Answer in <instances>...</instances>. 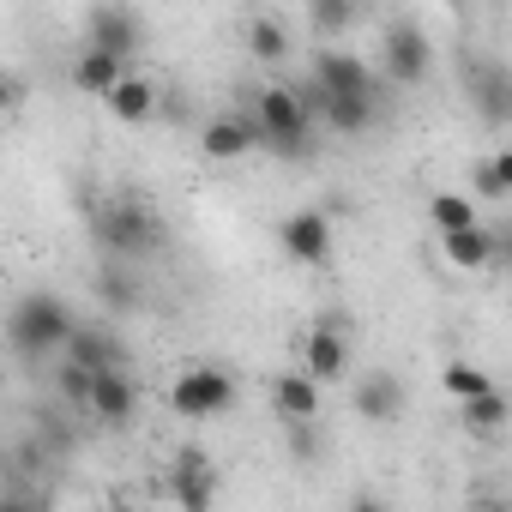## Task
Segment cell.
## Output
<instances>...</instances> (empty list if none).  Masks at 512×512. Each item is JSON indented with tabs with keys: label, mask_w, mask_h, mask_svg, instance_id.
<instances>
[{
	"label": "cell",
	"mask_w": 512,
	"mask_h": 512,
	"mask_svg": "<svg viewBox=\"0 0 512 512\" xmlns=\"http://www.w3.org/2000/svg\"><path fill=\"white\" fill-rule=\"evenodd\" d=\"M91 235H97V247L109 253V260H121V266L151 260V253H163V241H169L157 205L139 199L133 187L127 193H109L103 205H91Z\"/></svg>",
	"instance_id": "1"
},
{
	"label": "cell",
	"mask_w": 512,
	"mask_h": 512,
	"mask_svg": "<svg viewBox=\"0 0 512 512\" xmlns=\"http://www.w3.org/2000/svg\"><path fill=\"white\" fill-rule=\"evenodd\" d=\"M247 121H253V133H260V151H272V157H308L314 145H308V127H314V115L302 109V97H296V85H260V91H247Z\"/></svg>",
	"instance_id": "2"
},
{
	"label": "cell",
	"mask_w": 512,
	"mask_h": 512,
	"mask_svg": "<svg viewBox=\"0 0 512 512\" xmlns=\"http://www.w3.org/2000/svg\"><path fill=\"white\" fill-rule=\"evenodd\" d=\"M67 338H73V308H67L55 290H25V296L7 308V344H13V356L43 362V356H55Z\"/></svg>",
	"instance_id": "3"
},
{
	"label": "cell",
	"mask_w": 512,
	"mask_h": 512,
	"mask_svg": "<svg viewBox=\"0 0 512 512\" xmlns=\"http://www.w3.org/2000/svg\"><path fill=\"white\" fill-rule=\"evenodd\" d=\"M169 404H175V416H187V422H211V416H223V410L235 404V374L217 368V362H199V368L175 374Z\"/></svg>",
	"instance_id": "4"
},
{
	"label": "cell",
	"mask_w": 512,
	"mask_h": 512,
	"mask_svg": "<svg viewBox=\"0 0 512 512\" xmlns=\"http://www.w3.org/2000/svg\"><path fill=\"white\" fill-rule=\"evenodd\" d=\"M380 67H386V79L392 85H422L428 73H434V37L416 25V19H392L386 25V37H380Z\"/></svg>",
	"instance_id": "5"
},
{
	"label": "cell",
	"mask_w": 512,
	"mask_h": 512,
	"mask_svg": "<svg viewBox=\"0 0 512 512\" xmlns=\"http://www.w3.org/2000/svg\"><path fill=\"white\" fill-rule=\"evenodd\" d=\"M139 43H145V13H139V7H91V13H85V49L115 55V61L133 67Z\"/></svg>",
	"instance_id": "6"
},
{
	"label": "cell",
	"mask_w": 512,
	"mask_h": 512,
	"mask_svg": "<svg viewBox=\"0 0 512 512\" xmlns=\"http://www.w3.org/2000/svg\"><path fill=\"white\" fill-rule=\"evenodd\" d=\"M217 494H223V476H217L211 452L181 446V452H175V464H169V500H175L181 512H211V506H217Z\"/></svg>",
	"instance_id": "7"
},
{
	"label": "cell",
	"mask_w": 512,
	"mask_h": 512,
	"mask_svg": "<svg viewBox=\"0 0 512 512\" xmlns=\"http://www.w3.org/2000/svg\"><path fill=\"white\" fill-rule=\"evenodd\" d=\"M278 247L290 266H326L332 260V211L320 205H302L278 223Z\"/></svg>",
	"instance_id": "8"
},
{
	"label": "cell",
	"mask_w": 512,
	"mask_h": 512,
	"mask_svg": "<svg viewBox=\"0 0 512 512\" xmlns=\"http://www.w3.org/2000/svg\"><path fill=\"white\" fill-rule=\"evenodd\" d=\"M320 97H380V85H374V73H368V61L362 55H350V49H320L314 55V79H308Z\"/></svg>",
	"instance_id": "9"
},
{
	"label": "cell",
	"mask_w": 512,
	"mask_h": 512,
	"mask_svg": "<svg viewBox=\"0 0 512 512\" xmlns=\"http://www.w3.org/2000/svg\"><path fill=\"white\" fill-rule=\"evenodd\" d=\"M464 97L476 103V115L488 127H506L512 121V67L506 61H470L464 67Z\"/></svg>",
	"instance_id": "10"
},
{
	"label": "cell",
	"mask_w": 512,
	"mask_h": 512,
	"mask_svg": "<svg viewBox=\"0 0 512 512\" xmlns=\"http://www.w3.org/2000/svg\"><path fill=\"white\" fill-rule=\"evenodd\" d=\"M302 374L314 386H332V380L350 374V332H344V320H320L302 338Z\"/></svg>",
	"instance_id": "11"
},
{
	"label": "cell",
	"mask_w": 512,
	"mask_h": 512,
	"mask_svg": "<svg viewBox=\"0 0 512 512\" xmlns=\"http://www.w3.org/2000/svg\"><path fill=\"white\" fill-rule=\"evenodd\" d=\"M85 410H91L103 428H127V422L139 416V380H133V368H109V374H97Z\"/></svg>",
	"instance_id": "12"
},
{
	"label": "cell",
	"mask_w": 512,
	"mask_h": 512,
	"mask_svg": "<svg viewBox=\"0 0 512 512\" xmlns=\"http://www.w3.org/2000/svg\"><path fill=\"white\" fill-rule=\"evenodd\" d=\"M404 404H410V392H404V380L392 374V368H368L362 380H356V392H350V410L362 416V422H398L404 416Z\"/></svg>",
	"instance_id": "13"
},
{
	"label": "cell",
	"mask_w": 512,
	"mask_h": 512,
	"mask_svg": "<svg viewBox=\"0 0 512 512\" xmlns=\"http://www.w3.org/2000/svg\"><path fill=\"white\" fill-rule=\"evenodd\" d=\"M199 151H205L211 163H241L247 151H260V133H253L247 109H235V115H211V121L199 127Z\"/></svg>",
	"instance_id": "14"
},
{
	"label": "cell",
	"mask_w": 512,
	"mask_h": 512,
	"mask_svg": "<svg viewBox=\"0 0 512 512\" xmlns=\"http://www.w3.org/2000/svg\"><path fill=\"white\" fill-rule=\"evenodd\" d=\"M61 350H67V362H73V368H85V374L127 368V350H121V338H109L103 326H79V320H73V338H67Z\"/></svg>",
	"instance_id": "15"
},
{
	"label": "cell",
	"mask_w": 512,
	"mask_h": 512,
	"mask_svg": "<svg viewBox=\"0 0 512 512\" xmlns=\"http://www.w3.org/2000/svg\"><path fill=\"white\" fill-rule=\"evenodd\" d=\"M500 247H506V229H482V223H470V229H458V235H440V253H446L458 272H482V266H494V260H500Z\"/></svg>",
	"instance_id": "16"
},
{
	"label": "cell",
	"mask_w": 512,
	"mask_h": 512,
	"mask_svg": "<svg viewBox=\"0 0 512 512\" xmlns=\"http://www.w3.org/2000/svg\"><path fill=\"white\" fill-rule=\"evenodd\" d=\"M272 404H278V416H284V422H320L326 386H314L302 368H290V374H278V380H272Z\"/></svg>",
	"instance_id": "17"
},
{
	"label": "cell",
	"mask_w": 512,
	"mask_h": 512,
	"mask_svg": "<svg viewBox=\"0 0 512 512\" xmlns=\"http://www.w3.org/2000/svg\"><path fill=\"white\" fill-rule=\"evenodd\" d=\"M103 103H109V115H115V121L139 127V121H151V115L163 109V91H157V85H151L145 73H127V79H121V85H115V91H109Z\"/></svg>",
	"instance_id": "18"
},
{
	"label": "cell",
	"mask_w": 512,
	"mask_h": 512,
	"mask_svg": "<svg viewBox=\"0 0 512 512\" xmlns=\"http://www.w3.org/2000/svg\"><path fill=\"white\" fill-rule=\"evenodd\" d=\"M97 302H103L109 314H139V308H145V284L133 278V266L109 260V266L97 272Z\"/></svg>",
	"instance_id": "19"
},
{
	"label": "cell",
	"mask_w": 512,
	"mask_h": 512,
	"mask_svg": "<svg viewBox=\"0 0 512 512\" xmlns=\"http://www.w3.org/2000/svg\"><path fill=\"white\" fill-rule=\"evenodd\" d=\"M127 73H133L127 61H115V55H97V49H79V61H73V85H79L85 97H109V91H115Z\"/></svg>",
	"instance_id": "20"
},
{
	"label": "cell",
	"mask_w": 512,
	"mask_h": 512,
	"mask_svg": "<svg viewBox=\"0 0 512 512\" xmlns=\"http://www.w3.org/2000/svg\"><path fill=\"white\" fill-rule=\"evenodd\" d=\"M320 121L332 133H368L380 121V97H320Z\"/></svg>",
	"instance_id": "21"
},
{
	"label": "cell",
	"mask_w": 512,
	"mask_h": 512,
	"mask_svg": "<svg viewBox=\"0 0 512 512\" xmlns=\"http://www.w3.org/2000/svg\"><path fill=\"white\" fill-rule=\"evenodd\" d=\"M247 55L253 61H284L290 55V25L278 13H253L247 19Z\"/></svg>",
	"instance_id": "22"
},
{
	"label": "cell",
	"mask_w": 512,
	"mask_h": 512,
	"mask_svg": "<svg viewBox=\"0 0 512 512\" xmlns=\"http://www.w3.org/2000/svg\"><path fill=\"white\" fill-rule=\"evenodd\" d=\"M506 193H512V151H494V157H482V163L470 169V199L500 205Z\"/></svg>",
	"instance_id": "23"
},
{
	"label": "cell",
	"mask_w": 512,
	"mask_h": 512,
	"mask_svg": "<svg viewBox=\"0 0 512 512\" xmlns=\"http://www.w3.org/2000/svg\"><path fill=\"white\" fill-rule=\"evenodd\" d=\"M428 223H434V235H458L476 223V199L470 193H428Z\"/></svg>",
	"instance_id": "24"
},
{
	"label": "cell",
	"mask_w": 512,
	"mask_h": 512,
	"mask_svg": "<svg viewBox=\"0 0 512 512\" xmlns=\"http://www.w3.org/2000/svg\"><path fill=\"white\" fill-rule=\"evenodd\" d=\"M440 386H446V398H452V404H470V398L500 392V386H494V374H488V368H476V362H446Z\"/></svg>",
	"instance_id": "25"
},
{
	"label": "cell",
	"mask_w": 512,
	"mask_h": 512,
	"mask_svg": "<svg viewBox=\"0 0 512 512\" xmlns=\"http://www.w3.org/2000/svg\"><path fill=\"white\" fill-rule=\"evenodd\" d=\"M506 398L500 392H488V398H470V404H458V422H464V434H476V440H494L500 428H506Z\"/></svg>",
	"instance_id": "26"
},
{
	"label": "cell",
	"mask_w": 512,
	"mask_h": 512,
	"mask_svg": "<svg viewBox=\"0 0 512 512\" xmlns=\"http://www.w3.org/2000/svg\"><path fill=\"white\" fill-rule=\"evenodd\" d=\"M356 19L362 13L350 7V0H314V7H308V31L320 37V49H332V37H344Z\"/></svg>",
	"instance_id": "27"
},
{
	"label": "cell",
	"mask_w": 512,
	"mask_h": 512,
	"mask_svg": "<svg viewBox=\"0 0 512 512\" xmlns=\"http://www.w3.org/2000/svg\"><path fill=\"white\" fill-rule=\"evenodd\" d=\"M326 440H320V422H290V458L296 464H320Z\"/></svg>",
	"instance_id": "28"
},
{
	"label": "cell",
	"mask_w": 512,
	"mask_h": 512,
	"mask_svg": "<svg viewBox=\"0 0 512 512\" xmlns=\"http://www.w3.org/2000/svg\"><path fill=\"white\" fill-rule=\"evenodd\" d=\"M91 380H97V374H85V368H73V362H67V368L55 374V392H61L67 404H85V398H91Z\"/></svg>",
	"instance_id": "29"
},
{
	"label": "cell",
	"mask_w": 512,
	"mask_h": 512,
	"mask_svg": "<svg viewBox=\"0 0 512 512\" xmlns=\"http://www.w3.org/2000/svg\"><path fill=\"white\" fill-rule=\"evenodd\" d=\"M0 512H49V500L31 488H0Z\"/></svg>",
	"instance_id": "30"
},
{
	"label": "cell",
	"mask_w": 512,
	"mask_h": 512,
	"mask_svg": "<svg viewBox=\"0 0 512 512\" xmlns=\"http://www.w3.org/2000/svg\"><path fill=\"white\" fill-rule=\"evenodd\" d=\"M25 103V79L19 73H0V115H13Z\"/></svg>",
	"instance_id": "31"
},
{
	"label": "cell",
	"mask_w": 512,
	"mask_h": 512,
	"mask_svg": "<svg viewBox=\"0 0 512 512\" xmlns=\"http://www.w3.org/2000/svg\"><path fill=\"white\" fill-rule=\"evenodd\" d=\"M344 512H392V500H386V494H374V488H356Z\"/></svg>",
	"instance_id": "32"
},
{
	"label": "cell",
	"mask_w": 512,
	"mask_h": 512,
	"mask_svg": "<svg viewBox=\"0 0 512 512\" xmlns=\"http://www.w3.org/2000/svg\"><path fill=\"white\" fill-rule=\"evenodd\" d=\"M470 512H506V500H476Z\"/></svg>",
	"instance_id": "33"
},
{
	"label": "cell",
	"mask_w": 512,
	"mask_h": 512,
	"mask_svg": "<svg viewBox=\"0 0 512 512\" xmlns=\"http://www.w3.org/2000/svg\"><path fill=\"white\" fill-rule=\"evenodd\" d=\"M109 512H139V506H127V500H121V506H109Z\"/></svg>",
	"instance_id": "34"
}]
</instances>
